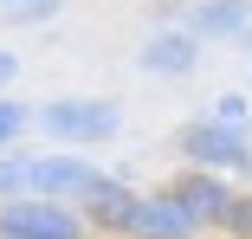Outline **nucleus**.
Wrapping results in <instances>:
<instances>
[{
  "mask_svg": "<svg viewBox=\"0 0 252 239\" xmlns=\"http://www.w3.org/2000/svg\"><path fill=\"white\" fill-rule=\"evenodd\" d=\"M32 129L45 142H59L65 155H84L97 142H117L123 104L117 97H52V104H32Z\"/></svg>",
  "mask_w": 252,
  "mask_h": 239,
  "instance_id": "nucleus-1",
  "label": "nucleus"
},
{
  "mask_svg": "<svg viewBox=\"0 0 252 239\" xmlns=\"http://www.w3.org/2000/svg\"><path fill=\"white\" fill-rule=\"evenodd\" d=\"M207 117H214V123H226V129H252V104L239 97V90H226V97H220Z\"/></svg>",
  "mask_w": 252,
  "mask_h": 239,
  "instance_id": "nucleus-12",
  "label": "nucleus"
},
{
  "mask_svg": "<svg viewBox=\"0 0 252 239\" xmlns=\"http://www.w3.org/2000/svg\"><path fill=\"white\" fill-rule=\"evenodd\" d=\"M32 187H39V155L32 149L0 155V201H32Z\"/></svg>",
  "mask_w": 252,
  "mask_h": 239,
  "instance_id": "nucleus-9",
  "label": "nucleus"
},
{
  "mask_svg": "<svg viewBox=\"0 0 252 239\" xmlns=\"http://www.w3.org/2000/svg\"><path fill=\"white\" fill-rule=\"evenodd\" d=\"M78 213H84L91 239H97V233H104V239H123V226H129V213H136V181L104 175V181H97L91 194L78 201Z\"/></svg>",
  "mask_w": 252,
  "mask_h": 239,
  "instance_id": "nucleus-7",
  "label": "nucleus"
},
{
  "mask_svg": "<svg viewBox=\"0 0 252 239\" xmlns=\"http://www.w3.org/2000/svg\"><path fill=\"white\" fill-rule=\"evenodd\" d=\"M175 155H181V168L233 175V168L252 162V142H246V129H226V123H214V117H188V123L175 129Z\"/></svg>",
  "mask_w": 252,
  "mask_h": 239,
  "instance_id": "nucleus-2",
  "label": "nucleus"
},
{
  "mask_svg": "<svg viewBox=\"0 0 252 239\" xmlns=\"http://www.w3.org/2000/svg\"><path fill=\"white\" fill-rule=\"evenodd\" d=\"M0 239H91V226L65 201H0Z\"/></svg>",
  "mask_w": 252,
  "mask_h": 239,
  "instance_id": "nucleus-4",
  "label": "nucleus"
},
{
  "mask_svg": "<svg viewBox=\"0 0 252 239\" xmlns=\"http://www.w3.org/2000/svg\"><path fill=\"white\" fill-rule=\"evenodd\" d=\"M13 78H20V59L7 52V45H0V97H7V84H13Z\"/></svg>",
  "mask_w": 252,
  "mask_h": 239,
  "instance_id": "nucleus-14",
  "label": "nucleus"
},
{
  "mask_svg": "<svg viewBox=\"0 0 252 239\" xmlns=\"http://www.w3.org/2000/svg\"><path fill=\"white\" fill-rule=\"evenodd\" d=\"M59 7H65V0H20V7H7V20L13 26H52Z\"/></svg>",
  "mask_w": 252,
  "mask_h": 239,
  "instance_id": "nucleus-11",
  "label": "nucleus"
},
{
  "mask_svg": "<svg viewBox=\"0 0 252 239\" xmlns=\"http://www.w3.org/2000/svg\"><path fill=\"white\" fill-rule=\"evenodd\" d=\"M7 7H20V0H0V13H7Z\"/></svg>",
  "mask_w": 252,
  "mask_h": 239,
  "instance_id": "nucleus-15",
  "label": "nucleus"
},
{
  "mask_svg": "<svg viewBox=\"0 0 252 239\" xmlns=\"http://www.w3.org/2000/svg\"><path fill=\"white\" fill-rule=\"evenodd\" d=\"M136 65H142L149 78H188V71L200 65V45H194L181 26H162V32H149V39L136 45Z\"/></svg>",
  "mask_w": 252,
  "mask_h": 239,
  "instance_id": "nucleus-8",
  "label": "nucleus"
},
{
  "mask_svg": "<svg viewBox=\"0 0 252 239\" xmlns=\"http://www.w3.org/2000/svg\"><path fill=\"white\" fill-rule=\"evenodd\" d=\"M123 239H207V233L181 213V201L168 187H149V194H136V213H129Z\"/></svg>",
  "mask_w": 252,
  "mask_h": 239,
  "instance_id": "nucleus-6",
  "label": "nucleus"
},
{
  "mask_svg": "<svg viewBox=\"0 0 252 239\" xmlns=\"http://www.w3.org/2000/svg\"><path fill=\"white\" fill-rule=\"evenodd\" d=\"M168 194L181 201V213H188L200 233H226V213H233V201H239V187H233L226 175H207V168H181V175L168 181Z\"/></svg>",
  "mask_w": 252,
  "mask_h": 239,
  "instance_id": "nucleus-5",
  "label": "nucleus"
},
{
  "mask_svg": "<svg viewBox=\"0 0 252 239\" xmlns=\"http://www.w3.org/2000/svg\"><path fill=\"white\" fill-rule=\"evenodd\" d=\"M226 239H252V194L233 201V213H226Z\"/></svg>",
  "mask_w": 252,
  "mask_h": 239,
  "instance_id": "nucleus-13",
  "label": "nucleus"
},
{
  "mask_svg": "<svg viewBox=\"0 0 252 239\" xmlns=\"http://www.w3.org/2000/svg\"><path fill=\"white\" fill-rule=\"evenodd\" d=\"M246 181H252V162H246Z\"/></svg>",
  "mask_w": 252,
  "mask_h": 239,
  "instance_id": "nucleus-16",
  "label": "nucleus"
},
{
  "mask_svg": "<svg viewBox=\"0 0 252 239\" xmlns=\"http://www.w3.org/2000/svg\"><path fill=\"white\" fill-rule=\"evenodd\" d=\"M162 26H181L194 45L200 39H233L252 26V0H162Z\"/></svg>",
  "mask_w": 252,
  "mask_h": 239,
  "instance_id": "nucleus-3",
  "label": "nucleus"
},
{
  "mask_svg": "<svg viewBox=\"0 0 252 239\" xmlns=\"http://www.w3.org/2000/svg\"><path fill=\"white\" fill-rule=\"evenodd\" d=\"M26 136H32V104H20V97H0V155L26 149Z\"/></svg>",
  "mask_w": 252,
  "mask_h": 239,
  "instance_id": "nucleus-10",
  "label": "nucleus"
}]
</instances>
